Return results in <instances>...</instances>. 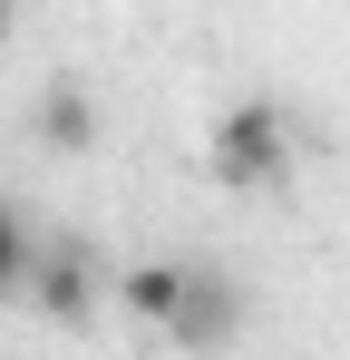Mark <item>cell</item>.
<instances>
[{"mask_svg": "<svg viewBox=\"0 0 350 360\" xmlns=\"http://www.w3.org/2000/svg\"><path fill=\"white\" fill-rule=\"evenodd\" d=\"M205 166L233 195H283L292 185V117L273 98H233L224 117H214V136H205Z\"/></svg>", "mask_w": 350, "mask_h": 360, "instance_id": "cell-1", "label": "cell"}, {"mask_svg": "<svg viewBox=\"0 0 350 360\" xmlns=\"http://www.w3.org/2000/svg\"><path fill=\"white\" fill-rule=\"evenodd\" d=\"M233 331H243V292H233L224 273L185 263V292H175V311H166V341L175 351H224Z\"/></svg>", "mask_w": 350, "mask_h": 360, "instance_id": "cell-2", "label": "cell"}, {"mask_svg": "<svg viewBox=\"0 0 350 360\" xmlns=\"http://www.w3.org/2000/svg\"><path fill=\"white\" fill-rule=\"evenodd\" d=\"M98 292H108V273L78 253V243H58V253H30V302L49 311L58 331H78V321H98Z\"/></svg>", "mask_w": 350, "mask_h": 360, "instance_id": "cell-3", "label": "cell"}, {"mask_svg": "<svg viewBox=\"0 0 350 360\" xmlns=\"http://www.w3.org/2000/svg\"><path fill=\"white\" fill-rule=\"evenodd\" d=\"M30 127H39V146H49V156H98V136H108L98 88H88V78H49V88H39V108H30Z\"/></svg>", "mask_w": 350, "mask_h": 360, "instance_id": "cell-4", "label": "cell"}, {"mask_svg": "<svg viewBox=\"0 0 350 360\" xmlns=\"http://www.w3.org/2000/svg\"><path fill=\"white\" fill-rule=\"evenodd\" d=\"M108 292L127 302V311H136L146 331H166V311H175V292H185V263H127V273H117Z\"/></svg>", "mask_w": 350, "mask_h": 360, "instance_id": "cell-5", "label": "cell"}, {"mask_svg": "<svg viewBox=\"0 0 350 360\" xmlns=\"http://www.w3.org/2000/svg\"><path fill=\"white\" fill-rule=\"evenodd\" d=\"M30 253H39V243H30V224L0 205V292H20V283H30Z\"/></svg>", "mask_w": 350, "mask_h": 360, "instance_id": "cell-6", "label": "cell"}, {"mask_svg": "<svg viewBox=\"0 0 350 360\" xmlns=\"http://www.w3.org/2000/svg\"><path fill=\"white\" fill-rule=\"evenodd\" d=\"M10 30H20V0H0V49H10Z\"/></svg>", "mask_w": 350, "mask_h": 360, "instance_id": "cell-7", "label": "cell"}]
</instances>
